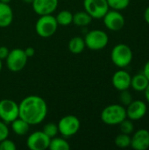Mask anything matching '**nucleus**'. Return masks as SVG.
<instances>
[{
  "label": "nucleus",
  "mask_w": 149,
  "mask_h": 150,
  "mask_svg": "<svg viewBox=\"0 0 149 150\" xmlns=\"http://www.w3.org/2000/svg\"><path fill=\"white\" fill-rule=\"evenodd\" d=\"M19 118L30 126L39 125L47 114V105L44 98L36 95L25 97L19 104Z\"/></svg>",
  "instance_id": "obj_1"
},
{
  "label": "nucleus",
  "mask_w": 149,
  "mask_h": 150,
  "mask_svg": "<svg viewBox=\"0 0 149 150\" xmlns=\"http://www.w3.org/2000/svg\"><path fill=\"white\" fill-rule=\"evenodd\" d=\"M126 119V112L124 105L112 104L105 107L101 112V120L108 126L119 125Z\"/></svg>",
  "instance_id": "obj_2"
},
{
  "label": "nucleus",
  "mask_w": 149,
  "mask_h": 150,
  "mask_svg": "<svg viewBox=\"0 0 149 150\" xmlns=\"http://www.w3.org/2000/svg\"><path fill=\"white\" fill-rule=\"evenodd\" d=\"M133 51L131 47L124 43L117 44L112 50L111 59L115 66L119 69L127 67L133 61Z\"/></svg>",
  "instance_id": "obj_3"
},
{
  "label": "nucleus",
  "mask_w": 149,
  "mask_h": 150,
  "mask_svg": "<svg viewBox=\"0 0 149 150\" xmlns=\"http://www.w3.org/2000/svg\"><path fill=\"white\" fill-rule=\"evenodd\" d=\"M58 29V23L55 17L52 14L40 16L36 24L35 31L41 38H49L53 36Z\"/></svg>",
  "instance_id": "obj_4"
},
{
  "label": "nucleus",
  "mask_w": 149,
  "mask_h": 150,
  "mask_svg": "<svg viewBox=\"0 0 149 150\" xmlns=\"http://www.w3.org/2000/svg\"><path fill=\"white\" fill-rule=\"evenodd\" d=\"M84 42L85 46L90 50H101L108 45L109 37L105 31L94 29L86 33Z\"/></svg>",
  "instance_id": "obj_5"
},
{
  "label": "nucleus",
  "mask_w": 149,
  "mask_h": 150,
  "mask_svg": "<svg viewBox=\"0 0 149 150\" xmlns=\"http://www.w3.org/2000/svg\"><path fill=\"white\" fill-rule=\"evenodd\" d=\"M57 126L59 133L64 138H69L78 133L81 122L75 115H66L59 120Z\"/></svg>",
  "instance_id": "obj_6"
},
{
  "label": "nucleus",
  "mask_w": 149,
  "mask_h": 150,
  "mask_svg": "<svg viewBox=\"0 0 149 150\" xmlns=\"http://www.w3.org/2000/svg\"><path fill=\"white\" fill-rule=\"evenodd\" d=\"M5 61L9 70L11 72H18L25 67L28 57L26 56L25 50L21 48H14L9 52Z\"/></svg>",
  "instance_id": "obj_7"
},
{
  "label": "nucleus",
  "mask_w": 149,
  "mask_h": 150,
  "mask_svg": "<svg viewBox=\"0 0 149 150\" xmlns=\"http://www.w3.org/2000/svg\"><path fill=\"white\" fill-rule=\"evenodd\" d=\"M19 117L18 104L14 100L4 98L0 100V120L6 124H11Z\"/></svg>",
  "instance_id": "obj_8"
},
{
  "label": "nucleus",
  "mask_w": 149,
  "mask_h": 150,
  "mask_svg": "<svg viewBox=\"0 0 149 150\" xmlns=\"http://www.w3.org/2000/svg\"><path fill=\"white\" fill-rule=\"evenodd\" d=\"M83 8L92 18H103L110 10L107 0H83Z\"/></svg>",
  "instance_id": "obj_9"
},
{
  "label": "nucleus",
  "mask_w": 149,
  "mask_h": 150,
  "mask_svg": "<svg viewBox=\"0 0 149 150\" xmlns=\"http://www.w3.org/2000/svg\"><path fill=\"white\" fill-rule=\"evenodd\" d=\"M103 20L105 27L108 30L113 32L120 31L124 27L126 23L125 18L122 13H120L119 11L116 10H109L104 16Z\"/></svg>",
  "instance_id": "obj_10"
},
{
  "label": "nucleus",
  "mask_w": 149,
  "mask_h": 150,
  "mask_svg": "<svg viewBox=\"0 0 149 150\" xmlns=\"http://www.w3.org/2000/svg\"><path fill=\"white\" fill-rule=\"evenodd\" d=\"M50 138L43 133V131H36L32 133L26 140V146L31 150L48 149Z\"/></svg>",
  "instance_id": "obj_11"
},
{
  "label": "nucleus",
  "mask_w": 149,
  "mask_h": 150,
  "mask_svg": "<svg viewBox=\"0 0 149 150\" xmlns=\"http://www.w3.org/2000/svg\"><path fill=\"white\" fill-rule=\"evenodd\" d=\"M126 118L131 120H139L145 117L148 112L147 104L142 100H133L126 108Z\"/></svg>",
  "instance_id": "obj_12"
},
{
  "label": "nucleus",
  "mask_w": 149,
  "mask_h": 150,
  "mask_svg": "<svg viewBox=\"0 0 149 150\" xmlns=\"http://www.w3.org/2000/svg\"><path fill=\"white\" fill-rule=\"evenodd\" d=\"M58 3V0H33L32 7L33 11L40 16L49 15L55 11Z\"/></svg>",
  "instance_id": "obj_13"
},
{
  "label": "nucleus",
  "mask_w": 149,
  "mask_h": 150,
  "mask_svg": "<svg viewBox=\"0 0 149 150\" xmlns=\"http://www.w3.org/2000/svg\"><path fill=\"white\" fill-rule=\"evenodd\" d=\"M131 75L123 69L116 71L112 78V83L113 87L121 91L125 90H128L131 87Z\"/></svg>",
  "instance_id": "obj_14"
},
{
  "label": "nucleus",
  "mask_w": 149,
  "mask_h": 150,
  "mask_svg": "<svg viewBox=\"0 0 149 150\" xmlns=\"http://www.w3.org/2000/svg\"><path fill=\"white\" fill-rule=\"evenodd\" d=\"M135 150H147L149 149V131L139 129L131 137V145Z\"/></svg>",
  "instance_id": "obj_15"
},
{
  "label": "nucleus",
  "mask_w": 149,
  "mask_h": 150,
  "mask_svg": "<svg viewBox=\"0 0 149 150\" xmlns=\"http://www.w3.org/2000/svg\"><path fill=\"white\" fill-rule=\"evenodd\" d=\"M13 21V11L9 4L0 2V27H8Z\"/></svg>",
  "instance_id": "obj_16"
},
{
  "label": "nucleus",
  "mask_w": 149,
  "mask_h": 150,
  "mask_svg": "<svg viewBox=\"0 0 149 150\" xmlns=\"http://www.w3.org/2000/svg\"><path fill=\"white\" fill-rule=\"evenodd\" d=\"M148 79L145 76L143 73L137 74L133 76L131 79V87L136 91H144L148 85Z\"/></svg>",
  "instance_id": "obj_17"
},
{
  "label": "nucleus",
  "mask_w": 149,
  "mask_h": 150,
  "mask_svg": "<svg viewBox=\"0 0 149 150\" xmlns=\"http://www.w3.org/2000/svg\"><path fill=\"white\" fill-rule=\"evenodd\" d=\"M85 42L84 39L80 36H75L68 41V47L69 52H71L74 54H79L83 52L85 48Z\"/></svg>",
  "instance_id": "obj_18"
},
{
  "label": "nucleus",
  "mask_w": 149,
  "mask_h": 150,
  "mask_svg": "<svg viewBox=\"0 0 149 150\" xmlns=\"http://www.w3.org/2000/svg\"><path fill=\"white\" fill-rule=\"evenodd\" d=\"M29 127L30 125L19 117L11 123V128L12 132L19 136L25 135L29 131Z\"/></svg>",
  "instance_id": "obj_19"
},
{
  "label": "nucleus",
  "mask_w": 149,
  "mask_h": 150,
  "mask_svg": "<svg viewBox=\"0 0 149 150\" xmlns=\"http://www.w3.org/2000/svg\"><path fill=\"white\" fill-rule=\"evenodd\" d=\"M91 16L87 11H78L73 14V23L77 26H86L89 25L92 21Z\"/></svg>",
  "instance_id": "obj_20"
},
{
  "label": "nucleus",
  "mask_w": 149,
  "mask_h": 150,
  "mask_svg": "<svg viewBox=\"0 0 149 150\" xmlns=\"http://www.w3.org/2000/svg\"><path fill=\"white\" fill-rule=\"evenodd\" d=\"M70 149L69 143L63 137H54L50 140L48 149L50 150H68Z\"/></svg>",
  "instance_id": "obj_21"
},
{
  "label": "nucleus",
  "mask_w": 149,
  "mask_h": 150,
  "mask_svg": "<svg viewBox=\"0 0 149 150\" xmlns=\"http://www.w3.org/2000/svg\"><path fill=\"white\" fill-rule=\"evenodd\" d=\"M58 25L68 26L73 23V13L68 10L61 11L55 17Z\"/></svg>",
  "instance_id": "obj_22"
},
{
  "label": "nucleus",
  "mask_w": 149,
  "mask_h": 150,
  "mask_svg": "<svg viewBox=\"0 0 149 150\" xmlns=\"http://www.w3.org/2000/svg\"><path fill=\"white\" fill-rule=\"evenodd\" d=\"M114 142L117 147H119L120 149H126V148L130 147V145H131V136L129 134L120 133L115 138Z\"/></svg>",
  "instance_id": "obj_23"
},
{
  "label": "nucleus",
  "mask_w": 149,
  "mask_h": 150,
  "mask_svg": "<svg viewBox=\"0 0 149 150\" xmlns=\"http://www.w3.org/2000/svg\"><path fill=\"white\" fill-rule=\"evenodd\" d=\"M109 8L116 11H122L130 4V0H107Z\"/></svg>",
  "instance_id": "obj_24"
},
{
  "label": "nucleus",
  "mask_w": 149,
  "mask_h": 150,
  "mask_svg": "<svg viewBox=\"0 0 149 150\" xmlns=\"http://www.w3.org/2000/svg\"><path fill=\"white\" fill-rule=\"evenodd\" d=\"M43 133L45 134H47L50 139L57 136V134H59V130H58V126L57 124L54 123V122H48L47 123L44 127H43Z\"/></svg>",
  "instance_id": "obj_25"
},
{
  "label": "nucleus",
  "mask_w": 149,
  "mask_h": 150,
  "mask_svg": "<svg viewBox=\"0 0 149 150\" xmlns=\"http://www.w3.org/2000/svg\"><path fill=\"white\" fill-rule=\"evenodd\" d=\"M119 129L120 132L126 134H131L134 132V125L133 123V120H127V118L126 120H124L119 125Z\"/></svg>",
  "instance_id": "obj_26"
},
{
  "label": "nucleus",
  "mask_w": 149,
  "mask_h": 150,
  "mask_svg": "<svg viewBox=\"0 0 149 150\" xmlns=\"http://www.w3.org/2000/svg\"><path fill=\"white\" fill-rule=\"evenodd\" d=\"M119 101H120L121 105H124V106H127L133 101L132 94L130 93V91L128 90H125V91H120Z\"/></svg>",
  "instance_id": "obj_27"
},
{
  "label": "nucleus",
  "mask_w": 149,
  "mask_h": 150,
  "mask_svg": "<svg viewBox=\"0 0 149 150\" xmlns=\"http://www.w3.org/2000/svg\"><path fill=\"white\" fill-rule=\"evenodd\" d=\"M16 149L15 143L8 138L0 142V150H15Z\"/></svg>",
  "instance_id": "obj_28"
},
{
  "label": "nucleus",
  "mask_w": 149,
  "mask_h": 150,
  "mask_svg": "<svg viewBox=\"0 0 149 150\" xmlns=\"http://www.w3.org/2000/svg\"><path fill=\"white\" fill-rule=\"evenodd\" d=\"M10 134V130L8 127V124L0 120V142L8 138Z\"/></svg>",
  "instance_id": "obj_29"
},
{
  "label": "nucleus",
  "mask_w": 149,
  "mask_h": 150,
  "mask_svg": "<svg viewBox=\"0 0 149 150\" xmlns=\"http://www.w3.org/2000/svg\"><path fill=\"white\" fill-rule=\"evenodd\" d=\"M9 52L10 50L8 49L7 47L5 46H1L0 47V60H5L9 54Z\"/></svg>",
  "instance_id": "obj_30"
},
{
  "label": "nucleus",
  "mask_w": 149,
  "mask_h": 150,
  "mask_svg": "<svg viewBox=\"0 0 149 150\" xmlns=\"http://www.w3.org/2000/svg\"><path fill=\"white\" fill-rule=\"evenodd\" d=\"M25 54H26V56L28 58H31L35 54V49L33 47H26L25 49Z\"/></svg>",
  "instance_id": "obj_31"
},
{
  "label": "nucleus",
  "mask_w": 149,
  "mask_h": 150,
  "mask_svg": "<svg viewBox=\"0 0 149 150\" xmlns=\"http://www.w3.org/2000/svg\"><path fill=\"white\" fill-rule=\"evenodd\" d=\"M145 76L148 79L149 81V61H148L146 62V64L144 65V68H143V72H142Z\"/></svg>",
  "instance_id": "obj_32"
},
{
  "label": "nucleus",
  "mask_w": 149,
  "mask_h": 150,
  "mask_svg": "<svg viewBox=\"0 0 149 150\" xmlns=\"http://www.w3.org/2000/svg\"><path fill=\"white\" fill-rule=\"evenodd\" d=\"M144 19H145V21L149 25V6L145 10V11H144Z\"/></svg>",
  "instance_id": "obj_33"
},
{
  "label": "nucleus",
  "mask_w": 149,
  "mask_h": 150,
  "mask_svg": "<svg viewBox=\"0 0 149 150\" xmlns=\"http://www.w3.org/2000/svg\"><path fill=\"white\" fill-rule=\"evenodd\" d=\"M144 92H145V98H146V100H147V101L149 103V83H148V87L146 88V90L144 91Z\"/></svg>",
  "instance_id": "obj_34"
},
{
  "label": "nucleus",
  "mask_w": 149,
  "mask_h": 150,
  "mask_svg": "<svg viewBox=\"0 0 149 150\" xmlns=\"http://www.w3.org/2000/svg\"><path fill=\"white\" fill-rule=\"evenodd\" d=\"M25 4H32V1L33 0H22Z\"/></svg>",
  "instance_id": "obj_35"
},
{
  "label": "nucleus",
  "mask_w": 149,
  "mask_h": 150,
  "mask_svg": "<svg viewBox=\"0 0 149 150\" xmlns=\"http://www.w3.org/2000/svg\"><path fill=\"white\" fill-rule=\"evenodd\" d=\"M0 2L2 3H6V4H9L11 2V0H0Z\"/></svg>",
  "instance_id": "obj_36"
},
{
  "label": "nucleus",
  "mask_w": 149,
  "mask_h": 150,
  "mask_svg": "<svg viewBox=\"0 0 149 150\" xmlns=\"http://www.w3.org/2000/svg\"><path fill=\"white\" fill-rule=\"evenodd\" d=\"M2 68H3V64H2V60H0V72L2 70Z\"/></svg>",
  "instance_id": "obj_37"
}]
</instances>
